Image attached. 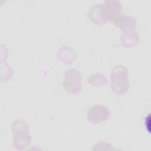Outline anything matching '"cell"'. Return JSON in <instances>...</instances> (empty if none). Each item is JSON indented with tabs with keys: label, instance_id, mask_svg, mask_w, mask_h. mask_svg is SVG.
Wrapping results in <instances>:
<instances>
[{
	"label": "cell",
	"instance_id": "obj_1",
	"mask_svg": "<svg viewBox=\"0 0 151 151\" xmlns=\"http://www.w3.org/2000/svg\"><path fill=\"white\" fill-rule=\"evenodd\" d=\"M12 145L17 150L25 149L31 142V136L27 123L21 119L15 120L11 126Z\"/></svg>",
	"mask_w": 151,
	"mask_h": 151
},
{
	"label": "cell",
	"instance_id": "obj_2",
	"mask_svg": "<svg viewBox=\"0 0 151 151\" xmlns=\"http://www.w3.org/2000/svg\"><path fill=\"white\" fill-rule=\"evenodd\" d=\"M110 87L116 95L124 94L129 88L128 70L123 65H115L111 71Z\"/></svg>",
	"mask_w": 151,
	"mask_h": 151
},
{
	"label": "cell",
	"instance_id": "obj_3",
	"mask_svg": "<svg viewBox=\"0 0 151 151\" xmlns=\"http://www.w3.org/2000/svg\"><path fill=\"white\" fill-rule=\"evenodd\" d=\"M64 89L71 94H76L83 88V78L80 72L74 68L68 69L62 82Z\"/></svg>",
	"mask_w": 151,
	"mask_h": 151
},
{
	"label": "cell",
	"instance_id": "obj_4",
	"mask_svg": "<svg viewBox=\"0 0 151 151\" xmlns=\"http://www.w3.org/2000/svg\"><path fill=\"white\" fill-rule=\"evenodd\" d=\"M110 116L109 109L104 106L96 104L92 106L87 111V119L93 124H99L104 123Z\"/></svg>",
	"mask_w": 151,
	"mask_h": 151
},
{
	"label": "cell",
	"instance_id": "obj_5",
	"mask_svg": "<svg viewBox=\"0 0 151 151\" xmlns=\"http://www.w3.org/2000/svg\"><path fill=\"white\" fill-rule=\"evenodd\" d=\"M88 17L93 24L97 25H103L107 21L106 12L102 4L92 5L88 11Z\"/></svg>",
	"mask_w": 151,
	"mask_h": 151
},
{
	"label": "cell",
	"instance_id": "obj_6",
	"mask_svg": "<svg viewBox=\"0 0 151 151\" xmlns=\"http://www.w3.org/2000/svg\"><path fill=\"white\" fill-rule=\"evenodd\" d=\"M105 9L107 21L112 22L119 15L122 13L123 7L120 1L117 0H107L103 4Z\"/></svg>",
	"mask_w": 151,
	"mask_h": 151
},
{
	"label": "cell",
	"instance_id": "obj_7",
	"mask_svg": "<svg viewBox=\"0 0 151 151\" xmlns=\"http://www.w3.org/2000/svg\"><path fill=\"white\" fill-rule=\"evenodd\" d=\"M112 22L122 31L134 30L137 25V22L134 18L126 15L123 13L115 18Z\"/></svg>",
	"mask_w": 151,
	"mask_h": 151
},
{
	"label": "cell",
	"instance_id": "obj_8",
	"mask_svg": "<svg viewBox=\"0 0 151 151\" xmlns=\"http://www.w3.org/2000/svg\"><path fill=\"white\" fill-rule=\"evenodd\" d=\"M140 37L134 30L122 31L120 35V42L122 45L127 48H131L136 47L139 41Z\"/></svg>",
	"mask_w": 151,
	"mask_h": 151
},
{
	"label": "cell",
	"instance_id": "obj_9",
	"mask_svg": "<svg viewBox=\"0 0 151 151\" xmlns=\"http://www.w3.org/2000/svg\"><path fill=\"white\" fill-rule=\"evenodd\" d=\"M58 59L65 64H72L76 59L75 51L70 47L64 46L60 48L57 53Z\"/></svg>",
	"mask_w": 151,
	"mask_h": 151
},
{
	"label": "cell",
	"instance_id": "obj_10",
	"mask_svg": "<svg viewBox=\"0 0 151 151\" xmlns=\"http://www.w3.org/2000/svg\"><path fill=\"white\" fill-rule=\"evenodd\" d=\"M88 81L93 86L101 87L104 86L107 83V80L104 75L96 73L88 78Z\"/></svg>",
	"mask_w": 151,
	"mask_h": 151
}]
</instances>
